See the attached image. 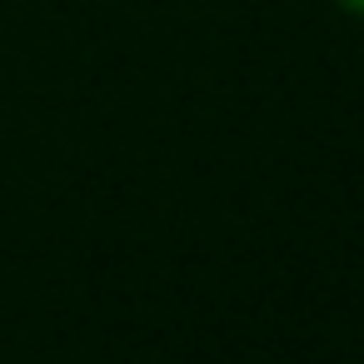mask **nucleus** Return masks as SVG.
Here are the masks:
<instances>
[{"mask_svg":"<svg viewBox=\"0 0 364 364\" xmlns=\"http://www.w3.org/2000/svg\"><path fill=\"white\" fill-rule=\"evenodd\" d=\"M344 11H354V16H364V0H339Z\"/></svg>","mask_w":364,"mask_h":364,"instance_id":"nucleus-1","label":"nucleus"}]
</instances>
